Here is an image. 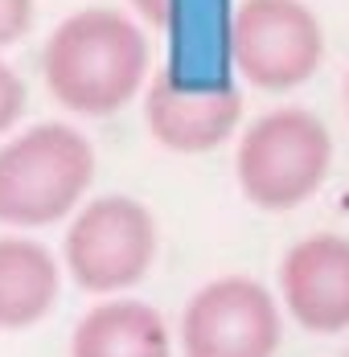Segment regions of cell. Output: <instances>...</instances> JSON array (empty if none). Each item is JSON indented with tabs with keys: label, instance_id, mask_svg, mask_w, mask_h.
Returning a JSON list of instances; mask_svg holds the SVG:
<instances>
[{
	"label": "cell",
	"instance_id": "4fadbf2b",
	"mask_svg": "<svg viewBox=\"0 0 349 357\" xmlns=\"http://www.w3.org/2000/svg\"><path fill=\"white\" fill-rule=\"evenodd\" d=\"M132 8H136V17L144 25H152V29H173L177 25V8H181V0H128Z\"/></svg>",
	"mask_w": 349,
	"mask_h": 357
},
{
	"label": "cell",
	"instance_id": "9c48e42d",
	"mask_svg": "<svg viewBox=\"0 0 349 357\" xmlns=\"http://www.w3.org/2000/svg\"><path fill=\"white\" fill-rule=\"evenodd\" d=\"M70 357H173V341L152 304L103 300L74 324Z\"/></svg>",
	"mask_w": 349,
	"mask_h": 357
},
{
	"label": "cell",
	"instance_id": "ba28073f",
	"mask_svg": "<svg viewBox=\"0 0 349 357\" xmlns=\"http://www.w3.org/2000/svg\"><path fill=\"white\" fill-rule=\"evenodd\" d=\"M279 296L309 333L349 328V238L309 234L279 259Z\"/></svg>",
	"mask_w": 349,
	"mask_h": 357
},
{
	"label": "cell",
	"instance_id": "277c9868",
	"mask_svg": "<svg viewBox=\"0 0 349 357\" xmlns=\"http://www.w3.org/2000/svg\"><path fill=\"white\" fill-rule=\"evenodd\" d=\"M62 247L74 284L95 296H115L124 287H136L152 271L156 218L128 193H107L74 214Z\"/></svg>",
	"mask_w": 349,
	"mask_h": 357
},
{
	"label": "cell",
	"instance_id": "5bb4252c",
	"mask_svg": "<svg viewBox=\"0 0 349 357\" xmlns=\"http://www.w3.org/2000/svg\"><path fill=\"white\" fill-rule=\"evenodd\" d=\"M346 115H349V74H346Z\"/></svg>",
	"mask_w": 349,
	"mask_h": 357
},
{
	"label": "cell",
	"instance_id": "30bf717a",
	"mask_svg": "<svg viewBox=\"0 0 349 357\" xmlns=\"http://www.w3.org/2000/svg\"><path fill=\"white\" fill-rule=\"evenodd\" d=\"M58 259L34 238H0V328L17 333L45 321L58 304Z\"/></svg>",
	"mask_w": 349,
	"mask_h": 357
},
{
	"label": "cell",
	"instance_id": "7a4b0ae2",
	"mask_svg": "<svg viewBox=\"0 0 349 357\" xmlns=\"http://www.w3.org/2000/svg\"><path fill=\"white\" fill-rule=\"evenodd\" d=\"M91 181V140L70 123H34L0 148V226L37 230L78 214Z\"/></svg>",
	"mask_w": 349,
	"mask_h": 357
},
{
	"label": "cell",
	"instance_id": "52a82bcc",
	"mask_svg": "<svg viewBox=\"0 0 349 357\" xmlns=\"http://www.w3.org/2000/svg\"><path fill=\"white\" fill-rule=\"evenodd\" d=\"M243 95L230 82H181L177 74H156L144 91V123L152 140L169 152H214L239 132Z\"/></svg>",
	"mask_w": 349,
	"mask_h": 357
},
{
	"label": "cell",
	"instance_id": "3957f363",
	"mask_svg": "<svg viewBox=\"0 0 349 357\" xmlns=\"http://www.w3.org/2000/svg\"><path fill=\"white\" fill-rule=\"evenodd\" d=\"M333 165V136L329 128L304 107L263 111L235 152V177L251 206L283 214L316 197Z\"/></svg>",
	"mask_w": 349,
	"mask_h": 357
},
{
	"label": "cell",
	"instance_id": "7c38bea8",
	"mask_svg": "<svg viewBox=\"0 0 349 357\" xmlns=\"http://www.w3.org/2000/svg\"><path fill=\"white\" fill-rule=\"evenodd\" d=\"M34 0H0V50H8L34 29Z\"/></svg>",
	"mask_w": 349,
	"mask_h": 357
},
{
	"label": "cell",
	"instance_id": "8992f818",
	"mask_svg": "<svg viewBox=\"0 0 349 357\" xmlns=\"http://www.w3.org/2000/svg\"><path fill=\"white\" fill-rule=\"evenodd\" d=\"M279 337L283 317L276 296L246 275L209 280L181 312L185 357H276Z\"/></svg>",
	"mask_w": 349,
	"mask_h": 357
},
{
	"label": "cell",
	"instance_id": "5b68a950",
	"mask_svg": "<svg viewBox=\"0 0 349 357\" xmlns=\"http://www.w3.org/2000/svg\"><path fill=\"white\" fill-rule=\"evenodd\" d=\"M226 45L239 78L259 91H296L325 62V29L304 0H243Z\"/></svg>",
	"mask_w": 349,
	"mask_h": 357
},
{
	"label": "cell",
	"instance_id": "6da1fadb",
	"mask_svg": "<svg viewBox=\"0 0 349 357\" xmlns=\"http://www.w3.org/2000/svg\"><path fill=\"white\" fill-rule=\"evenodd\" d=\"M45 91L87 119H107L148 86V33L119 8H82L41 50Z\"/></svg>",
	"mask_w": 349,
	"mask_h": 357
},
{
	"label": "cell",
	"instance_id": "8fae6325",
	"mask_svg": "<svg viewBox=\"0 0 349 357\" xmlns=\"http://www.w3.org/2000/svg\"><path fill=\"white\" fill-rule=\"evenodd\" d=\"M25 99H29V91H25L21 74L13 70L8 62H0V132H8V128L21 119Z\"/></svg>",
	"mask_w": 349,
	"mask_h": 357
}]
</instances>
